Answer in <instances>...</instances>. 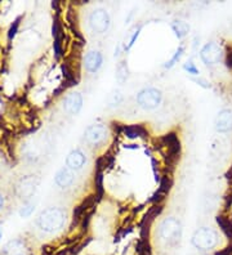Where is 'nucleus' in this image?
Here are the masks:
<instances>
[{
    "label": "nucleus",
    "instance_id": "f257e3e1",
    "mask_svg": "<svg viewBox=\"0 0 232 255\" xmlns=\"http://www.w3.org/2000/svg\"><path fill=\"white\" fill-rule=\"evenodd\" d=\"M66 212L61 208H48L39 214L36 227L44 234H56L63 228L66 223Z\"/></svg>",
    "mask_w": 232,
    "mask_h": 255
},
{
    "label": "nucleus",
    "instance_id": "f03ea898",
    "mask_svg": "<svg viewBox=\"0 0 232 255\" xmlns=\"http://www.w3.org/2000/svg\"><path fill=\"white\" fill-rule=\"evenodd\" d=\"M183 227L180 219L176 217H168L160 222L158 227L159 241L164 246H176L182 239Z\"/></svg>",
    "mask_w": 232,
    "mask_h": 255
},
{
    "label": "nucleus",
    "instance_id": "7ed1b4c3",
    "mask_svg": "<svg viewBox=\"0 0 232 255\" xmlns=\"http://www.w3.org/2000/svg\"><path fill=\"white\" fill-rule=\"evenodd\" d=\"M220 234L212 227L198 228L191 237L192 246L201 253L214 252L220 246Z\"/></svg>",
    "mask_w": 232,
    "mask_h": 255
},
{
    "label": "nucleus",
    "instance_id": "20e7f679",
    "mask_svg": "<svg viewBox=\"0 0 232 255\" xmlns=\"http://www.w3.org/2000/svg\"><path fill=\"white\" fill-rule=\"evenodd\" d=\"M137 105L146 111L158 109L163 102V93L158 88H145L137 94Z\"/></svg>",
    "mask_w": 232,
    "mask_h": 255
},
{
    "label": "nucleus",
    "instance_id": "39448f33",
    "mask_svg": "<svg viewBox=\"0 0 232 255\" xmlns=\"http://www.w3.org/2000/svg\"><path fill=\"white\" fill-rule=\"evenodd\" d=\"M88 22H89L90 30L94 34H105L111 25V18L107 10L103 8H96L90 12Z\"/></svg>",
    "mask_w": 232,
    "mask_h": 255
},
{
    "label": "nucleus",
    "instance_id": "423d86ee",
    "mask_svg": "<svg viewBox=\"0 0 232 255\" xmlns=\"http://www.w3.org/2000/svg\"><path fill=\"white\" fill-rule=\"evenodd\" d=\"M223 58V49L220 44L216 41H209L201 48L200 50V59L205 66H216L222 61Z\"/></svg>",
    "mask_w": 232,
    "mask_h": 255
},
{
    "label": "nucleus",
    "instance_id": "0eeeda50",
    "mask_svg": "<svg viewBox=\"0 0 232 255\" xmlns=\"http://www.w3.org/2000/svg\"><path fill=\"white\" fill-rule=\"evenodd\" d=\"M108 137L107 128L102 124H94L87 128V130L84 133V139L88 144L92 146H98L102 142H105Z\"/></svg>",
    "mask_w": 232,
    "mask_h": 255
},
{
    "label": "nucleus",
    "instance_id": "6e6552de",
    "mask_svg": "<svg viewBox=\"0 0 232 255\" xmlns=\"http://www.w3.org/2000/svg\"><path fill=\"white\" fill-rule=\"evenodd\" d=\"M39 186V179L35 175H28V177L22 178L17 184V193L21 199H25L26 202L32 199Z\"/></svg>",
    "mask_w": 232,
    "mask_h": 255
},
{
    "label": "nucleus",
    "instance_id": "1a4fd4ad",
    "mask_svg": "<svg viewBox=\"0 0 232 255\" xmlns=\"http://www.w3.org/2000/svg\"><path fill=\"white\" fill-rule=\"evenodd\" d=\"M83 96L79 92H71L62 101V109L68 115H77L83 109Z\"/></svg>",
    "mask_w": 232,
    "mask_h": 255
},
{
    "label": "nucleus",
    "instance_id": "9d476101",
    "mask_svg": "<svg viewBox=\"0 0 232 255\" xmlns=\"http://www.w3.org/2000/svg\"><path fill=\"white\" fill-rule=\"evenodd\" d=\"M214 129L218 133L232 131V109H222L214 119Z\"/></svg>",
    "mask_w": 232,
    "mask_h": 255
},
{
    "label": "nucleus",
    "instance_id": "9b49d317",
    "mask_svg": "<svg viewBox=\"0 0 232 255\" xmlns=\"http://www.w3.org/2000/svg\"><path fill=\"white\" fill-rule=\"evenodd\" d=\"M1 255H31V249L26 241L21 239H15L6 243L1 250Z\"/></svg>",
    "mask_w": 232,
    "mask_h": 255
},
{
    "label": "nucleus",
    "instance_id": "f8f14e48",
    "mask_svg": "<svg viewBox=\"0 0 232 255\" xmlns=\"http://www.w3.org/2000/svg\"><path fill=\"white\" fill-rule=\"evenodd\" d=\"M85 164H87V156L81 149H72L66 157V168H68L74 173L81 170Z\"/></svg>",
    "mask_w": 232,
    "mask_h": 255
},
{
    "label": "nucleus",
    "instance_id": "ddd939ff",
    "mask_svg": "<svg viewBox=\"0 0 232 255\" xmlns=\"http://www.w3.org/2000/svg\"><path fill=\"white\" fill-rule=\"evenodd\" d=\"M103 65V56L99 50H89L84 58V67L90 74H96Z\"/></svg>",
    "mask_w": 232,
    "mask_h": 255
},
{
    "label": "nucleus",
    "instance_id": "4468645a",
    "mask_svg": "<svg viewBox=\"0 0 232 255\" xmlns=\"http://www.w3.org/2000/svg\"><path fill=\"white\" fill-rule=\"evenodd\" d=\"M75 182V173L72 170H70L68 168L63 166V168L59 169L58 171L54 175V183L62 188V190H67L74 184Z\"/></svg>",
    "mask_w": 232,
    "mask_h": 255
},
{
    "label": "nucleus",
    "instance_id": "2eb2a0df",
    "mask_svg": "<svg viewBox=\"0 0 232 255\" xmlns=\"http://www.w3.org/2000/svg\"><path fill=\"white\" fill-rule=\"evenodd\" d=\"M163 142H165L164 146L168 149V159H177V156L180 155L181 151V143L178 137L174 133L167 134L163 138Z\"/></svg>",
    "mask_w": 232,
    "mask_h": 255
},
{
    "label": "nucleus",
    "instance_id": "dca6fc26",
    "mask_svg": "<svg viewBox=\"0 0 232 255\" xmlns=\"http://www.w3.org/2000/svg\"><path fill=\"white\" fill-rule=\"evenodd\" d=\"M172 30H173L174 35H176L178 39H183L185 36H187L190 32V25L183 19H174L170 25Z\"/></svg>",
    "mask_w": 232,
    "mask_h": 255
},
{
    "label": "nucleus",
    "instance_id": "f3484780",
    "mask_svg": "<svg viewBox=\"0 0 232 255\" xmlns=\"http://www.w3.org/2000/svg\"><path fill=\"white\" fill-rule=\"evenodd\" d=\"M170 186H172V182H170L169 178H168V177L163 178V181L160 182V187H159V190L156 191V193H155L154 196H152L151 201L152 202H159L160 200L164 199V197L168 195V192H169Z\"/></svg>",
    "mask_w": 232,
    "mask_h": 255
},
{
    "label": "nucleus",
    "instance_id": "a211bd4d",
    "mask_svg": "<svg viewBox=\"0 0 232 255\" xmlns=\"http://www.w3.org/2000/svg\"><path fill=\"white\" fill-rule=\"evenodd\" d=\"M124 134L128 138H138V137H145L147 131L142 125H129L124 129Z\"/></svg>",
    "mask_w": 232,
    "mask_h": 255
},
{
    "label": "nucleus",
    "instance_id": "6ab92c4d",
    "mask_svg": "<svg viewBox=\"0 0 232 255\" xmlns=\"http://www.w3.org/2000/svg\"><path fill=\"white\" fill-rule=\"evenodd\" d=\"M128 79H129V69H128L127 62L121 61L116 67V80L119 81V84H124V83H127Z\"/></svg>",
    "mask_w": 232,
    "mask_h": 255
},
{
    "label": "nucleus",
    "instance_id": "aec40b11",
    "mask_svg": "<svg viewBox=\"0 0 232 255\" xmlns=\"http://www.w3.org/2000/svg\"><path fill=\"white\" fill-rule=\"evenodd\" d=\"M217 223L221 227V231L223 234L226 235L227 237H231L232 239V222L230 221V218L227 217H223V215H218L217 217Z\"/></svg>",
    "mask_w": 232,
    "mask_h": 255
},
{
    "label": "nucleus",
    "instance_id": "412c9836",
    "mask_svg": "<svg viewBox=\"0 0 232 255\" xmlns=\"http://www.w3.org/2000/svg\"><path fill=\"white\" fill-rule=\"evenodd\" d=\"M123 100H124V97L120 91L111 92L107 97V107L108 109H115V107H118L119 105H121Z\"/></svg>",
    "mask_w": 232,
    "mask_h": 255
},
{
    "label": "nucleus",
    "instance_id": "4be33fe9",
    "mask_svg": "<svg viewBox=\"0 0 232 255\" xmlns=\"http://www.w3.org/2000/svg\"><path fill=\"white\" fill-rule=\"evenodd\" d=\"M25 156H26V159L28 160H36L37 157H39V155H40V151H39V148L36 147V144L34 143H27L25 146Z\"/></svg>",
    "mask_w": 232,
    "mask_h": 255
},
{
    "label": "nucleus",
    "instance_id": "5701e85b",
    "mask_svg": "<svg viewBox=\"0 0 232 255\" xmlns=\"http://www.w3.org/2000/svg\"><path fill=\"white\" fill-rule=\"evenodd\" d=\"M183 53H185V45H182V44H181L180 47L177 48L176 53L173 54V57H172V58H170L169 61H168V62L164 65L165 69H172V67H173V66L176 65L178 61H180L181 57L183 56Z\"/></svg>",
    "mask_w": 232,
    "mask_h": 255
},
{
    "label": "nucleus",
    "instance_id": "b1692460",
    "mask_svg": "<svg viewBox=\"0 0 232 255\" xmlns=\"http://www.w3.org/2000/svg\"><path fill=\"white\" fill-rule=\"evenodd\" d=\"M35 206H36V201L30 200V201H27L25 205L22 206L21 210H19V215H21L22 218H27V217H30V215L34 213Z\"/></svg>",
    "mask_w": 232,
    "mask_h": 255
},
{
    "label": "nucleus",
    "instance_id": "393cba45",
    "mask_svg": "<svg viewBox=\"0 0 232 255\" xmlns=\"http://www.w3.org/2000/svg\"><path fill=\"white\" fill-rule=\"evenodd\" d=\"M183 70H185L187 74L192 75V76H199V75H200V71H199V69L192 61H187V62L183 65Z\"/></svg>",
    "mask_w": 232,
    "mask_h": 255
},
{
    "label": "nucleus",
    "instance_id": "a878e982",
    "mask_svg": "<svg viewBox=\"0 0 232 255\" xmlns=\"http://www.w3.org/2000/svg\"><path fill=\"white\" fill-rule=\"evenodd\" d=\"M141 30H142V26H138V27H137L136 31L133 32V35H132V37H130L129 41H128V45H127V47H125V50H127V52H128V50L132 49V47H133V45H134V43H136V40H137V39H138L139 32H141Z\"/></svg>",
    "mask_w": 232,
    "mask_h": 255
},
{
    "label": "nucleus",
    "instance_id": "bb28decb",
    "mask_svg": "<svg viewBox=\"0 0 232 255\" xmlns=\"http://www.w3.org/2000/svg\"><path fill=\"white\" fill-rule=\"evenodd\" d=\"M191 80L194 81V83H196V84H198L199 87L204 88V89H211V88H212L211 83H209V81H208L207 79L200 78V76H199V78H191Z\"/></svg>",
    "mask_w": 232,
    "mask_h": 255
},
{
    "label": "nucleus",
    "instance_id": "cd10ccee",
    "mask_svg": "<svg viewBox=\"0 0 232 255\" xmlns=\"http://www.w3.org/2000/svg\"><path fill=\"white\" fill-rule=\"evenodd\" d=\"M18 25H19V18L14 22V26L12 25V27H10V30H9V40H12V37L15 35V30H17Z\"/></svg>",
    "mask_w": 232,
    "mask_h": 255
},
{
    "label": "nucleus",
    "instance_id": "c85d7f7f",
    "mask_svg": "<svg viewBox=\"0 0 232 255\" xmlns=\"http://www.w3.org/2000/svg\"><path fill=\"white\" fill-rule=\"evenodd\" d=\"M226 65L229 66L230 69H232V49H230L227 52V56H226Z\"/></svg>",
    "mask_w": 232,
    "mask_h": 255
},
{
    "label": "nucleus",
    "instance_id": "c756f323",
    "mask_svg": "<svg viewBox=\"0 0 232 255\" xmlns=\"http://www.w3.org/2000/svg\"><path fill=\"white\" fill-rule=\"evenodd\" d=\"M120 48H121V44H119L118 49H115V58L120 56Z\"/></svg>",
    "mask_w": 232,
    "mask_h": 255
},
{
    "label": "nucleus",
    "instance_id": "7c9ffc66",
    "mask_svg": "<svg viewBox=\"0 0 232 255\" xmlns=\"http://www.w3.org/2000/svg\"><path fill=\"white\" fill-rule=\"evenodd\" d=\"M3 205H4V199H3V196L0 195V210H1V208H3Z\"/></svg>",
    "mask_w": 232,
    "mask_h": 255
},
{
    "label": "nucleus",
    "instance_id": "2f4dec72",
    "mask_svg": "<svg viewBox=\"0 0 232 255\" xmlns=\"http://www.w3.org/2000/svg\"><path fill=\"white\" fill-rule=\"evenodd\" d=\"M1 236H3V232H1V230H0V240H1Z\"/></svg>",
    "mask_w": 232,
    "mask_h": 255
}]
</instances>
